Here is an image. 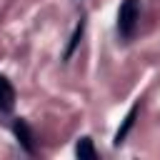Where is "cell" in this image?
<instances>
[{"instance_id":"6da1fadb","label":"cell","mask_w":160,"mask_h":160,"mask_svg":"<svg viewBox=\"0 0 160 160\" xmlns=\"http://www.w3.org/2000/svg\"><path fill=\"white\" fill-rule=\"evenodd\" d=\"M140 20V0H122L118 10V32L122 40H132Z\"/></svg>"},{"instance_id":"7a4b0ae2","label":"cell","mask_w":160,"mask_h":160,"mask_svg":"<svg viewBox=\"0 0 160 160\" xmlns=\"http://www.w3.org/2000/svg\"><path fill=\"white\" fill-rule=\"evenodd\" d=\"M12 132H15V138H18V142H20V148L25 150V152H35V145H32V132H30V125L22 120V118H18L15 122H12Z\"/></svg>"},{"instance_id":"3957f363","label":"cell","mask_w":160,"mask_h":160,"mask_svg":"<svg viewBox=\"0 0 160 160\" xmlns=\"http://www.w3.org/2000/svg\"><path fill=\"white\" fill-rule=\"evenodd\" d=\"M12 108H15V88L5 75H0V112H12Z\"/></svg>"},{"instance_id":"277c9868","label":"cell","mask_w":160,"mask_h":160,"mask_svg":"<svg viewBox=\"0 0 160 160\" xmlns=\"http://www.w3.org/2000/svg\"><path fill=\"white\" fill-rule=\"evenodd\" d=\"M138 110H140V102H135L130 110H128V115H125V120H122V128L115 132V138H112V145L115 148H120L122 142H125V138H128V132L132 130V125H135V115H138Z\"/></svg>"},{"instance_id":"5b68a950","label":"cell","mask_w":160,"mask_h":160,"mask_svg":"<svg viewBox=\"0 0 160 160\" xmlns=\"http://www.w3.org/2000/svg\"><path fill=\"white\" fill-rule=\"evenodd\" d=\"M75 155H78L80 160H95V158H98V152H95V148H92V140H90L88 135L78 140V145H75Z\"/></svg>"},{"instance_id":"8992f818","label":"cell","mask_w":160,"mask_h":160,"mask_svg":"<svg viewBox=\"0 0 160 160\" xmlns=\"http://www.w3.org/2000/svg\"><path fill=\"white\" fill-rule=\"evenodd\" d=\"M82 32H85V18H80V22H78V28H75V32H72V38H70V42H68V50H65V55H62L65 60H70V55H72V50L78 48Z\"/></svg>"}]
</instances>
